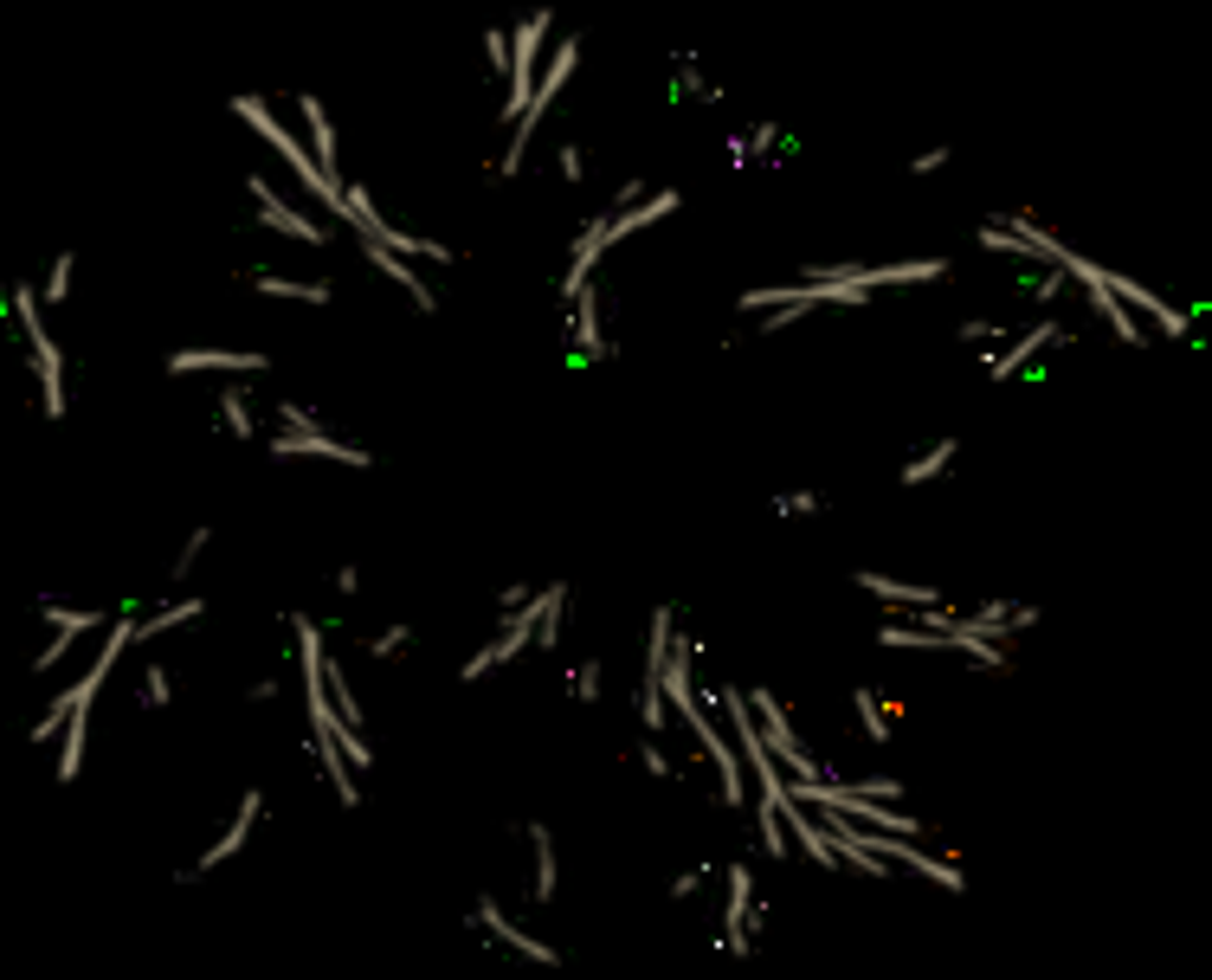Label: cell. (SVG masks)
I'll list each match as a JSON object with an SVG mask.
<instances>
[{
	"label": "cell",
	"mask_w": 1212,
	"mask_h": 980,
	"mask_svg": "<svg viewBox=\"0 0 1212 980\" xmlns=\"http://www.w3.org/2000/svg\"><path fill=\"white\" fill-rule=\"evenodd\" d=\"M561 175H568V181H581V148H574V142L561 148Z\"/></svg>",
	"instance_id": "32"
},
{
	"label": "cell",
	"mask_w": 1212,
	"mask_h": 980,
	"mask_svg": "<svg viewBox=\"0 0 1212 980\" xmlns=\"http://www.w3.org/2000/svg\"><path fill=\"white\" fill-rule=\"evenodd\" d=\"M645 703H639V716H645V729H658L664 722V697H658V678H645V691H639Z\"/></svg>",
	"instance_id": "23"
},
{
	"label": "cell",
	"mask_w": 1212,
	"mask_h": 980,
	"mask_svg": "<svg viewBox=\"0 0 1212 980\" xmlns=\"http://www.w3.org/2000/svg\"><path fill=\"white\" fill-rule=\"evenodd\" d=\"M536 645H542V652H555V645H561V606H549V613H542V626H536Z\"/></svg>",
	"instance_id": "24"
},
{
	"label": "cell",
	"mask_w": 1212,
	"mask_h": 980,
	"mask_svg": "<svg viewBox=\"0 0 1212 980\" xmlns=\"http://www.w3.org/2000/svg\"><path fill=\"white\" fill-rule=\"evenodd\" d=\"M948 258H922V265H852V278L871 291V284H922V278H941Z\"/></svg>",
	"instance_id": "7"
},
{
	"label": "cell",
	"mask_w": 1212,
	"mask_h": 980,
	"mask_svg": "<svg viewBox=\"0 0 1212 980\" xmlns=\"http://www.w3.org/2000/svg\"><path fill=\"white\" fill-rule=\"evenodd\" d=\"M310 748H316V761H323V774H330V787H336V800H342V806H355L361 794H355V781H349V761H342V748H336L330 736H316Z\"/></svg>",
	"instance_id": "12"
},
{
	"label": "cell",
	"mask_w": 1212,
	"mask_h": 980,
	"mask_svg": "<svg viewBox=\"0 0 1212 980\" xmlns=\"http://www.w3.org/2000/svg\"><path fill=\"white\" fill-rule=\"evenodd\" d=\"M1058 291H1065V278H1038V284H1032V297H1038V303H1051Z\"/></svg>",
	"instance_id": "33"
},
{
	"label": "cell",
	"mask_w": 1212,
	"mask_h": 980,
	"mask_svg": "<svg viewBox=\"0 0 1212 980\" xmlns=\"http://www.w3.org/2000/svg\"><path fill=\"white\" fill-rule=\"evenodd\" d=\"M484 52H491V65H497V72H510V39H503L497 26L484 33Z\"/></svg>",
	"instance_id": "29"
},
{
	"label": "cell",
	"mask_w": 1212,
	"mask_h": 980,
	"mask_svg": "<svg viewBox=\"0 0 1212 980\" xmlns=\"http://www.w3.org/2000/svg\"><path fill=\"white\" fill-rule=\"evenodd\" d=\"M84 742H91V703L72 697V729H65V755H59V781H78L84 767Z\"/></svg>",
	"instance_id": "9"
},
{
	"label": "cell",
	"mask_w": 1212,
	"mask_h": 980,
	"mask_svg": "<svg viewBox=\"0 0 1212 980\" xmlns=\"http://www.w3.org/2000/svg\"><path fill=\"white\" fill-rule=\"evenodd\" d=\"M780 509H819V497H813V491H794V497H780Z\"/></svg>",
	"instance_id": "34"
},
{
	"label": "cell",
	"mask_w": 1212,
	"mask_h": 980,
	"mask_svg": "<svg viewBox=\"0 0 1212 980\" xmlns=\"http://www.w3.org/2000/svg\"><path fill=\"white\" fill-rule=\"evenodd\" d=\"M749 709H755V716L768 722V748H774V755H780L787 767H794V774H800V781H819V761H813V755H807V748L794 742V729H787V716H780V703H774L768 691H755V697H749Z\"/></svg>",
	"instance_id": "2"
},
{
	"label": "cell",
	"mask_w": 1212,
	"mask_h": 980,
	"mask_svg": "<svg viewBox=\"0 0 1212 980\" xmlns=\"http://www.w3.org/2000/svg\"><path fill=\"white\" fill-rule=\"evenodd\" d=\"M258 806H265V794H245V800H239V819H233V833H226V839H220L214 852H200V864H194V871H214V864H226V858H233V852L245 845V833H252ZM194 871H187V877H194Z\"/></svg>",
	"instance_id": "8"
},
{
	"label": "cell",
	"mask_w": 1212,
	"mask_h": 980,
	"mask_svg": "<svg viewBox=\"0 0 1212 980\" xmlns=\"http://www.w3.org/2000/svg\"><path fill=\"white\" fill-rule=\"evenodd\" d=\"M303 117H310V136H316V168L336 181V129H330V117H323V103L303 97Z\"/></svg>",
	"instance_id": "13"
},
{
	"label": "cell",
	"mask_w": 1212,
	"mask_h": 980,
	"mask_svg": "<svg viewBox=\"0 0 1212 980\" xmlns=\"http://www.w3.org/2000/svg\"><path fill=\"white\" fill-rule=\"evenodd\" d=\"M245 187H252V200H258V220H265V226H278V233H291V239H303V245H323V239H330V233L316 226V220H303L297 206H284V200L272 194V181H265V175H245Z\"/></svg>",
	"instance_id": "3"
},
{
	"label": "cell",
	"mask_w": 1212,
	"mask_h": 980,
	"mask_svg": "<svg viewBox=\"0 0 1212 980\" xmlns=\"http://www.w3.org/2000/svg\"><path fill=\"white\" fill-rule=\"evenodd\" d=\"M181 619H200V600H175L168 613H155V619H142V639H155V633H168V626H181Z\"/></svg>",
	"instance_id": "19"
},
{
	"label": "cell",
	"mask_w": 1212,
	"mask_h": 980,
	"mask_svg": "<svg viewBox=\"0 0 1212 980\" xmlns=\"http://www.w3.org/2000/svg\"><path fill=\"white\" fill-rule=\"evenodd\" d=\"M574 691H581V703H594V697H600V658H588V664H581V678H574Z\"/></svg>",
	"instance_id": "25"
},
{
	"label": "cell",
	"mask_w": 1212,
	"mask_h": 980,
	"mask_svg": "<svg viewBox=\"0 0 1212 980\" xmlns=\"http://www.w3.org/2000/svg\"><path fill=\"white\" fill-rule=\"evenodd\" d=\"M142 691H148V703H155V709H162V703H168V671H162V664H148Z\"/></svg>",
	"instance_id": "26"
},
{
	"label": "cell",
	"mask_w": 1212,
	"mask_h": 980,
	"mask_svg": "<svg viewBox=\"0 0 1212 980\" xmlns=\"http://www.w3.org/2000/svg\"><path fill=\"white\" fill-rule=\"evenodd\" d=\"M858 716H865V729H871L877 742H890V716L877 709V697H871V691H858Z\"/></svg>",
	"instance_id": "22"
},
{
	"label": "cell",
	"mask_w": 1212,
	"mask_h": 980,
	"mask_svg": "<svg viewBox=\"0 0 1212 980\" xmlns=\"http://www.w3.org/2000/svg\"><path fill=\"white\" fill-rule=\"evenodd\" d=\"M671 606L652 613V645H645V678H664V658H671Z\"/></svg>",
	"instance_id": "16"
},
{
	"label": "cell",
	"mask_w": 1212,
	"mask_h": 980,
	"mask_svg": "<svg viewBox=\"0 0 1212 980\" xmlns=\"http://www.w3.org/2000/svg\"><path fill=\"white\" fill-rule=\"evenodd\" d=\"M478 916H484V928H491V936H497V942H510L516 955H530V961H542V967L555 961V948H542L536 936H522V928H516V922H510V916H503L491 897H478Z\"/></svg>",
	"instance_id": "6"
},
{
	"label": "cell",
	"mask_w": 1212,
	"mask_h": 980,
	"mask_svg": "<svg viewBox=\"0 0 1212 980\" xmlns=\"http://www.w3.org/2000/svg\"><path fill=\"white\" fill-rule=\"evenodd\" d=\"M530 845H536V903L555 897V839H549V825H530Z\"/></svg>",
	"instance_id": "14"
},
{
	"label": "cell",
	"mask_w": 1212,
	"mask_h": 980,
	"mask_svg": "<svg viewBox=\"0 0 1212 980\" xmlns=\"http://www.w3.org/2000/svg\"><path fill=\"white\" fill-rule=\"evenodd\" d=\"M574 336L588 342V355H600L607 348V336H600V303H594V284L574 297Z\"/></svg>",
	"instance_id": "15"
},
{
	"label": "cell",
	"mask_w": 1212,
	"mask_h": 980,
	"mask_svg": "<svg viewBox=\"0 0 1212 980\" xmlns=\"http://www.w3.org/2000/svg\"><path fill=\"white\" fill-rule=\"evenodd\" d=\"M45 297H52V303H59V297H72V258H59V265H52V284H45Z\"/></svg>",
	"instance_id": "28"
},
{
	"label": "cell",
	"mask_w": 1212,
	"mask_h": 980,
	"mask_svg": "<svg viewBox=\"0 0 1212 980\" xmlns=\"http://www.w3.org/2000/svg\"><path fill=\"white\" fill-rule=\"evenodd\" d=\"M206 542H214V536H206V529H194V536H187V548H181V561H175V581H181V575H187V567H194V555H200Z\"/></svg>",
	"instance_id": "30"
},
{
	"label": "cell",
	"mask_w": 1212,
	"mask_h": 980,
	"mask_svg": "<svg viewBox=\"0 0 1212 980\" xmlns=\"http://www.w3.org/2000/svg\"><path fill=\"white\" fill-rule=\"evenodd\" d=\"M865 594H877V600H897V606H941V594L935 587H903V581H883V575H865V567H858V575H852Z\"/></svg>",
	"instance_id": "10"
},
{
	"label": "cell",
	"mask_w": 1212,
	"mask_h": 980,
	"mask_svg": "<svg viewBox=\"0 0 1212 980\" xmlns=\"http://www.w3.org/2000/svg\"><path fill=\"white\" fill-rule=\"evenodd\" d=\"M948 458H955V439H935V452H922V458H910V464H903V472H897V478H903V484L916 491V484H929V478L941 472V464H948Z\"/></svg>",
	"instance_id": "17"
},
{
	"label": "cell",
	"mask_w": 1212,
	"mask_h": 980,
	"mask_svg": "<svg viewBox=\"0 0 1212 980\" xmlns=\"http://www.w3.org/2000/svg\"><path fill=\"white\" fill-rule=\"evenodd\" d=\"M1071 329L1065 323H1045V329H1032V336H1019V348H1007V355H999L993 361V381H1007V375H1019V361L1032 355V348H1045V342H1065Z\"/></svg>",
	"instance_id": "11"
},
{
	"label": "cell",
	"mask_w": 1212,
	"mask_h": 980,
	"mask_svg": "<svg viewBox=\"0 0 1212 980\" xmlns=\"http://www.w3.org/2000/svg\"><path fill=\"white\" fill-rule=\"evenodd\" d=\"M400 645H406V626H388V633H381L375 645H367V652H375V658H394Z\"/></svg>",
	"instance_id": "31"
},
{
	"label": "cell",
	"mask_w": 1212,
	"mask_h": 980,
	"mask_svg": "<svg viewBox=\"0 0 1212 980\" xmlns=\"http://www.w3.org/2000/svg\"><path fill=\"white\" fill-rule=\"evenodd\" d=\"M220 413H226V426H233L239 439H252V406H245V394H239V387H226V394H220Z\"/></svg>",
	"instance_id": "20"
},
{
	"label": "cell",
	"mask_w": 1212,
	"mask_h": 980,
	"mask_svg": "<svg viewBox=\"0 0 1212 980\" xmlns=\"http://www.w3.org/2000/svg\"><path fill=\"white\" fill-rule=\"evenodd\" d=\"M194 368H245V375H258L265 355H233V348H181V355H168V375H194Z\"/></svg>",
	"instance_id": "5"
},
{
	"label": "cell",
	"mask_w": 1212,
	"mask_h": 980,
	"mask_svg": "<svg viewBox=\"0 0 1212 980\" xmlns=\"http://www.w3.org/2000/svg\"><path fill=\"white\" fill-rule=\"evenodd\" d=\"M729 903H735V909H749V903H755V891H749V871H742V864L729 871Z\"/></svg>",
	"instance_id": "27"
},
{
	"label": "cell",
	"mask_w": 1212,
	"mask_h": 980,
	"mask_svg": "<svg viewBox=\"0 0 1212 980\" xmlns=\"http://www.w3.org/2000/svg\"><path fill=\"white\" fill-rule=\"evenodd\" d=\"M39 613L52 619V626H65V633H91V626H97V613H72V606H52V600H45Z\"/></svg>",
	"instance_id": "21"
},
{
	"label": "cell",
	"mask_w": 1212,
	"mask_h": 980,
	"mask_svg": "<svg viewBox=\"0 0 1212 980\" xmlns=\"http://www.w3.org/2000/svg\"><path fill=\"white\" fill-rule=\"evenodd\" d=\"M233 111H239V117H245V123H252L258 136H265V142H272L278 155H284V162L297 168V181H303V187H310L316 200H330V206H336V214H342V187H336V181H330V175H323V168H316V162H310V155L297 148V136H291V129H278V117L265 111V97H233Z\"/></svg>",
	"instance_id": "1"
},
{
	"label": "cell",
	"mask_w": 1212,
	"mask_h": 980,
	"mask_svg": "<svg viewBox=\"0 0 1212 980\" xmlns=\"http://www.w3.org/2000/svg\"><path fill=\"white\" fill-rule=\"evenodd\" d=\"M272 452H278V458H297V452H316V458H342V464H367V452H361V445H342V439H330L323 426H310V433H291V426H284V439H272Z\"/></svg>",
	"instance_id": "4"
},
{
	"label": "cell",
	"mask_w": 1212,
	"mask_h": 980,
	"mask_svg": "<svg viewBox=\"0 0 1212 980\" xmlns=\"http://www.w3.org/2000/svg\"><path fill=\"white\" fill-rule=\"evenodd\" d=\"M252 291H265V297H303V303H330V284H297V278H258Z\"/></svg>",
	"instance_id": "18"
}]
</instances>
